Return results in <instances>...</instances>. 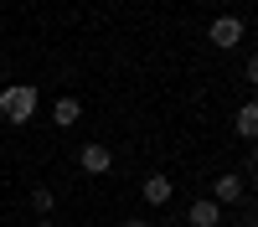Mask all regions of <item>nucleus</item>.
<instances>
[{
	"mask_svg": "<svg viewBox=\"0 0 258 227\" xmlns=\"http://www.w3.org/2000/svg\"><path fill=\"white\" fill-rule=\"evenodd\" d=\"M243 16H212V26H207V36H212V47H222V52H232L243 41Z\"/></svg>",
	"mask_w": 258,
	"mask_h": 227,
	"instance_id": "nucleus-2",
	"label": "nucleus"
},
{
	"mask_svg": "<svg viewBox=\"0 0 258 227\" xmlns=\"http://www.w3.org/2000/svg\"><path fill=\"white\" fill-rule=\"evenodd\" d=\"M78 119H83V103L78 98H52V124H57V129H73Z\"/></svg>",
	"mask_w": 258,
	"mask_h": 227,
	"instance_id": "nucleus-6",
	"label": "nucleus"
},
{
	"mask_svg": "<svg viewBox=\"0 0 258 227\" xmlns=\"http://www.w3.org/2000/svg\"><path fill=\"white\" fill-rule=\"evenodd\" d=\"M186 222H191V227H217V222H222V206L212 201V196H202V201L186 206Z\"/></svg>",
	"mask_w": 258,
	"mask_h": 227,
	"instance_id": "nucleus-5",
	"label": "nucleus"
},
{
	"mask_svg": "<svg viewBox=\"0 0 258 227\" xmlns=\"http://www.w3.org/2000/svg\"><path fill=\"white\" fill-rule=\"evenodd\" d=\"M232 129H238V139H253V134H258V109H253V103H243V109H238Z\"/></svg>",
	"mask_w": 258,
	"mask_h": 227,
	"instance_id": "nucleus-8",
	"label": "nucleus"
},
{
	"mask_svg": "<svg viewBox=\"0 0 258 227\" xmlns=\"http://www.w3.org/2000/svg\"><path fill=\"white\" fill-rule=\"evenodd\" d=\"M36 103H41V93L31 83H11V88H0V119L6 124H26L36 114Z\"/></svg>",
	"mask_w": 258,
	"mask_h": 227,
	"instance_id": "nucleus-1",
	"label": "nucleus"
},
{
	"mask_svg": "<svg viewBox=\"0 0 258 227\" xmlns=\"http://www.w3.org/2000/svg\"><path fill=\"white\" fill-rule=\"evenodd\" d=\"M52 206H57V196L47 191V186H36V191H31V212H36V217H47Z\"/></svg>",
	"mask_w": 258,
	"mask_h": 227,
	"instance_id": "nucleus-9",
	"label": "nucleus"
},
{
	"mask_svg": "<svg viewBox=\"0 0 258 227\" xmlns=\"http://www.w3.org/2000/svg\"><path fill=\"white\" fill-rule=\"evenodd\" d=\"M124 227H150V222H145V217H135V222H124Z\"/></svg>",
	"mask_w": 258,
	"mask_h": 227,
	"instance_id": "nucleus-10",
	"label": "nucleus"
},
{
	"mask_svg": "<svg viewBox=\"0 0 258 227\" xmlns=\"http://www.w3.org/2000/svg\"><path fill=\"white\" fill-rule=\"evenodd\" d=\"M31 227H57V222H31Z\"/></svg>",
	"mask_w": 258,
	"mask_h": 227,
	"instance_id": "nucleus-11",
	"label": "nucleus"
},
{
	"mask_svg": "<svg viewBox=\"0 0 258 227\" xmlns=\"http://www.w3.org/2000/svg\"><path fill=\"white\" fill-rule=\"evenodd\" d=\"M78 165H83L88 176H109V171H114V150H109L103 139H88V144L78 150Z\"/></svg>",
	"mask_w": 258,
	"mask_h": 227,
	"instance_id": "nucleus-3",
	"label": "nucleus"
},
{
	"mask_svg": "<svg viewBox=\"0 0 258 227\" xmlns=\"http://www.w3.org/2000/svg\"><path fill=\"white\" fill-rule=\"evenodd\" d=\"M248 196V186H243V176H217V181H212V201H217V206H238Z\"/></svg>",
	"mask_w": 258,
	"mask_h": 227,
	"instance_id": "nucleus-4",
	"label": "nucleus"
},
{
	"mask_svg": "<svg viewBox=\"0 0 258 227\" xmlns=\"http://www.w3.org/2000/svg\"><path fill=\"white\" fill-rule=\"evenodd\" d=\"M170 196H176V186H170V176H150V181H145V201H150V206H165Z\"/></svg>",
	"mask_w": 258,
	"mask_h": 227,
	"instance_id": "nucleus-7",
	"label": "nucleus"
}]
</instances>
